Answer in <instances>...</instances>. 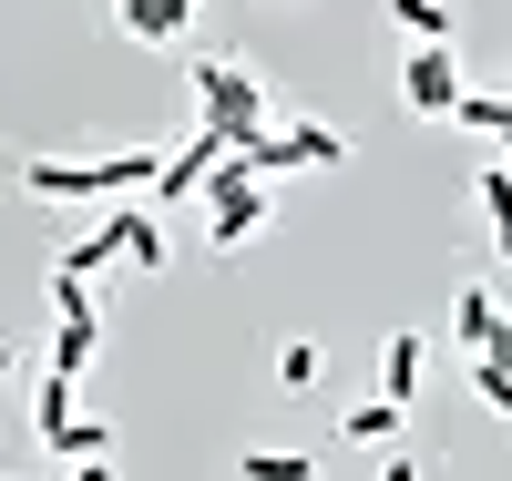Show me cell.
<instances>
[{"label": "cell", "instance_id": "obj_1", "mask_svg": "<svg viewBox=\"0 0 512 481\" xmlns=\"http://www.w3.org/2000/svg\"><path fill=\"white\" fill-rule=\"evenodd\" d=\"M164 174V154H144V144H123V154H21V195H41V205H113V195H134V185H154Z\"/></svg>", "mask_w": 512, "mask_h": 481}, {"label": "cell", "instance_id": "obj_2", "mask_svg": "<svg viewBox=\"0 0 512 481\" xmlns=\"http://www.w3.org/2000/svg\"><path fill=\"white\" fill-rule=\"evenodd\" d=\"M195 123H205V134H226V144L267 134V82H256L246 62H226V52H205V62H195Z\"/></svg>", "mask_w": 512, "mask_h": 481}, {"label": "cell", "instance_id": "obj_3", "mask_svg": "<svg viewBox=\"0 0 512 481\" xmlns=\"http://www.w3.org/2000/svg\"><path fill=\"white\" fill-rule=\"evenodd\" d=\"M236 164L246 174H297V164H349V134H328V123H267V134H246L236 144Z\"/></svg>", "mask_w": 512, "mask_h": 481}, {"label": "cell", "instance_id": "obj_4", "mask_svg": "<svg viewBox=\"0 0 512 481\" xmlns=\"http://www.w3.org/2000/svg\"><path fill=\"white\" fill-rule=\"evenodd\" d=\"M256 226H267V185H256V174L226 154V164H216V185H205V246H216V256H236Z\"/></svg>", "mask_w": 512, "mask_h": 481}, {"label": "cell", "instance_id": "obj_5", "mask_svg": "<svg viewBox=\"0 0 512 481\" xmlns=\"http://www.w3.org/2000/svg\"><path fill=\"white\" fill-rule=\"evenodd\" d=\"M400 103L431 113V123L461 103V62H451V41H410V62H400Z\"/></svg>", "mask_w": 512, "mask_h": 481}, {"label": "cell", "instance_id": "obj_6", "mask_svg": "<svg viewBox=\"0 0 512 481\" xmlns=\"http://www.w3.org/2000/svg\"><path fill=\"white\" fill-rule=\"evenodd\" d=\"M226 154H236V144H226V134H205V123H195V144H185V154H164L154 195H164V205H175V195H205V185H216V164H226Z\"/></svg>", "mask_w": 512, "mask_h": 481}, {"label": "cell", "instance_id": "obj_7", "mask_svg": "<svg viewBox=\"0 0 512 481\" xmlns=\"http://www.w3.org/2000/svg\"><path fill=\"white\" fill-rule=\"evenodd\" d=\"M472 195H482V226H492V256L512 267V164H482V174H472Z\"/></svg>", "mask_w": 512, "mask_h": 481}, {"label": "cell", "instance_id": "obj_8", "mask_svg": "<svg viewBox=\"0 0 512 481\" xmlns=\"http://www.w3.org/2000/svg\"><path fill=\"white\" fill-rule=\"evenodd\" d=\"M185 11H195V0H113V21L134 41H185Z\"/></svg>", "mask_w": 512, "mask_h": 481}, {"label": "cell", "instance_id": "obj_9", "mask_svg": "<svg viewBox=\"0 0 512 481\" xmlns=\"http://www.w3.org/2000/svg\"><path fill=\"white\" fill-rule=\"evenodd\" d=\"M41 451H62V461H93V451H113V420H82V410H62L52 430H31Z\"/></svg>", "mask_w": 512, "mask_h": 481}, {"label": "cell", "instance_id": "obj_10", "mask_svg": "<svg viewBox=\"0 0 512 481\" xmlns=\"http://www.w3.org/2000/svg\"><path fill=\"white\" fill-rule=\"evenodd\" d=\"M400 420H410V400H390V389H379V400H359V410L338 420V430H349L359 451H379V441H400Z\"/></svg>", "mask_w": 512, "mask_h": 481}, {"label": "cell", "instance_id": "obj_11", "mask_svg": "<svg viewBox=\"0 0 512 481\" xmlns=\"http://www.w3.org/2000/svg\"><path fill=\"white\" fill-rule=\"evenodd\" d=\"M492 328H502V308H492V287H461V297H451V338H461V359H472V348H482Z\"/></svg>", "mask_w": 512, "mask_h": 481}, {"label": "cell", "instance_id": "obj_12", "mask_svg": "<svg viewBox=\"0 0 512 481\" xmlns=\"http://www.w3.org/2000/svg\"><path fill=\"white\" fill-rule=\"evenodd\" d=\"M93 348H103V318H62V328H52V369L82 379V369H93Z\"/></svg>", "mask_w": 512, "mask_h": 481}, {"label": "cell", "instance_id": "obj_13", "mask_svg": "<svg viewBox=\"0 0 512 481\" xmlns=\"http://www.w3.org/2000/svg\"><path fill=\"white\" fill-rule=\"evenodd\" d=\"M379 389H390V400H410V389H420V338H410V328L379 338Z\"/></svg>", "mask_w": 512, "mask_h": 481}, {"label": "cell", "instance_id": "obj_14", "mask_svg": "<svg viewBox=\"0 0 512 481\" xmlns=\"http://www.w3.org/2000/svg\"><path fill=\"white\" fill-rule=\"evenodd\" d=\"M236 481H318V461H308V451H246Z\"/></svg>", "mask_w": 512, "mask_h": 481}, {"label": "cell", "instance_id": "obj_15", "mask_svg": "<svg viewBox=\"0 0 512 481\" xmlns=\"http://www.w3.org/2000/svg\"><path fill=\"white\" fill-rule=\"evenodd\" d=\"M390 21H400L410 41H451V11H441V0H390Z\"/></svg>", "mask_w": 512, "mask_h": 481}, {"label": "cell", "instance_id": "obj_16", "mask_svg": "<svg viewBox=\"0 0 512 481\" xmlns=\"http://www.w3.org/2000/svg\"><path fill=\"white\" fill-rule=\"evenodd\" d=\"M318 369H328V348H318V338H287V348H277V379H287V389H308Z\"/></svg>", "mask_w": 512, "mask_h": 481}, {"label": "cell", "instance_id": "obj_17", "mask_svg": "<svg viewBox=\"0 0 512 481\" xmlns=\"http://www.w3.org/2000/svg\"><path fill=\"white\" fill-rule=\"evenodd\" d=\"M472 400H482V410H502V420H512V369H492V359H472Z\"/></svg>", "mask_w": 512, "mask_h": 481}, {"label": "cell", "instance_id": "obj_18", "mask_svg": "<svg viewBox=\"0 0 512 481\" xmlns=\"http://www.w3.org/2000/svg\"><path fill=\"white\" fill-rule=\"evenodd\" d=\"M62 410H72V379H62V369H41V400H31V430H52Z\"/></svg>", "mask_w": 512, "mask_h": 481}, {"label": "cell", "instance_id": "obj_19", "mask_svg": "<svg viewBox=\"0 0 512 481\" xmlns=\"http://www.w3.org/2000/svg\"><path fill=\"white\" fill-rule=\"evenodd\" d=\"M472 359H492V369H512V318H502V328H492V338L472 348Z\"/></svg>", "mask_w": 512, "mask_h": 481}, {"label": "cell", "instance_id": "obj_20", "mask_svg": "<svg viewBox=\"0 0 512 481\" xmlns=\"http://www.w3.org/2000/svg\"><path fill=\"white\" fill-rule=\"evenodd\" d=\"M72 481H113V451H93V461H72Z\"/></svg>", "mask_w": 512, "mask_h": 481}, {"label": "cell", "instance_id": "obj_21", "mask_svg": "<svg viewBox=\"0 0 512 481\" xmlns=\"http://www.w3.org/2000/svg\"><path fill=\"white\" fill-rule=\"evenodd\" d=\"M379 481H420V461H390V471H379Z\"/></svg>", "mask_w": 512, "mask_h": 481}, {"label": "cell", "instance_id": "obj_22", "mask_svg": "<svg viewBox=\"0 0 512 481\" xmlns=\"http://www.w3.org/2000/svg\"><path fill=\"white\" fill-rule=\"evenodd\" d=\"M492 144H512V113H502V134H492Z\"/></svg>", "mask_w": 512, "mask_h": 481}, {"label": "cell", "instance_id": "obj_23", "mask_svg": "<svg viewBox=\"0 0 512 481\" xmlns=\"http://www.w3.org/2000/svg\"><path fill=\"white\" fill-rule=\"evenodd\" d=\"M0 379H11V348H0Z\"/></svg>", "mask_w": 512, "mask_h": 481}]
</instances>
